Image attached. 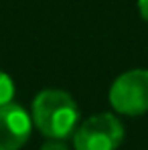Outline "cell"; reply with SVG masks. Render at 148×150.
<instances>
[{
	"label": "cell",
	"instance_id": "6da1fadb",
	"mask_svg": "<svg viewBox=\"0 0 148 150\" xmlns=\"http://www.w3.org/2000/svg\"><path fill=\"white\" fill-rule=\"evenodd\" d=\"M77 120V103L67 91L45 89L33 101V122L47 138H67L71 132H75Z\"/></svg>",
	"mask_w": 148,
	"mask_h": 150
},
{
	"label": "cell",
	"instance_id": "7a4b0ae2",
	"mask_svg": "<svg viewBox=\"0 0 148 150\" xmlns=\"http://www.w3.org/2000/svg\"><path fill=\"white\" fill-rule=\"evenodd\" d=\"M110 103L124 116H142L148 112V69L122 73L110 87Z\"/></svg>",
	"mask_w": 148,
	"mask_h": 150
},
{
	"label": "cell",
	"instance_id": "3957f363",
	"mask_svg": "<svg viewBox=\"0 0 148 150\" xmlns=\"http://www.w3.org/2000/svg\"><path fill=\"white\" fill-rule=\"evenodd\" d=\"M124 140V126L112 114H96L75 130V150H118Z\"/></svg>",
	"mask_w": 148,
	"mask_h": 150
},
{
	"label": "cell",
	"instance_id": "277c9868",
	"mask_svg": "<svg viewBox=\"0 0 148 150\" xmlns=\"http://www.w3.org/2000/svg\"><path fill=\"white\" fill-rule=\"evenodd\" d=\"M33 130V120L18 103L0 108V150H21Z\"/></svg>",
	"mask_w": 148,
	"mask_h": 150
},
{
	"label": "cell",
	"instance_id": "5b68a950",
	"mask_svg": "<svg viewBox=\"0 0 148 150\" xmlns=\"http://www.w3.org/2000/svg\"><path fill=\"white\" fill-rule=\"evenodd\" d=\"M12 98H14V81L4 71H0V108L10 103Z\"/></svg>",
	"mask_w": 148,
	"mask_h": 150
},
{
	"label": "cell",
	"instance_id": "8992f818",
	"mask_svg": "<svg viewBox=\"0 0 148 150\" xmlns=\"http://www.w3.org/2000/svg\"><path fill=\"white\" fill-rule=\"evenodd\" d=\"M41 150H69L67 148V144L63 142V140H55V138H51L49 142H45Z\"/></svg>",
	"mask_w": 148,
	"mask_h": 150
},
{
	"label": "cell",
	"instance_id": "52a82bcc",
	"mask_svg": "<svg viewBox=\"0 0 148 150\" xmlns=\"http://www.w3.org/2000/svg\"><path fill=\"white\" fill-rule=\"evenodd\" d=\"M138 12H140V16L148 23V0H138Z\"/></svg>",
	"mask_w": 148,
	"mask_h": 150
}]
</instances>
